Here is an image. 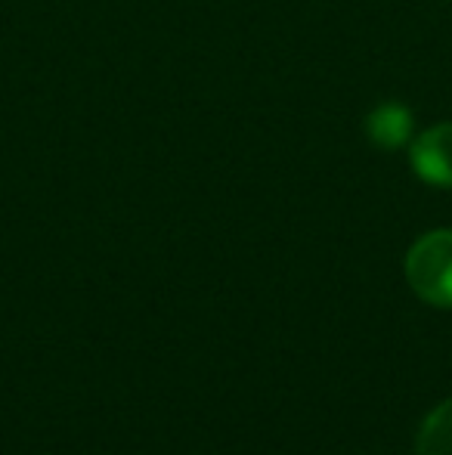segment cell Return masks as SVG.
<instances>
[{
    "label": "cell",
    "mask_w": 452,
    "mask_h": 455,
    "mask_svg": "<svg viewBox=\"0 0 452 455\" xmlns=\"http://www.w3.org/2000/svg\"><path fill=\"white\" fill-rule=\"evenodd\" d=\"M412 291L434 307H452V229L428 233L406 258Z\"/></svg>",
    "instance_id": "6da1fadb"
},
{
    "label": "cell",
    "mask_w": 452,
    "mask_h": 455,
    "mask_svg": "<svg viewBox=\"0 0 452 455\" xmlns=\"http://www.w3.org/2000/svg\"><path fill=\"white\" fill-rule=\"evenodd\" d=\"M412 168L424 183L452 189V124H437L416 140Z\"/></svg>",
    "instance_id": "7a4b0ae2"
},
{
    "label": "cell",
    "mask_w": 452,
    "mask_h": 455,
    "mask_svg": "<svg viewBox=\"0 0 452 455\" xmlns=\"http://www.w3.org/2000/svg\"><path fill=\"white\" fill-rule=\"evenodd\" d=\"M418 455H452V400L440 403L418 431Z\"/></svg>",
    "instance_id": "277c9868"
},
{
    "label": "cell",
    "mask_w": 452,
    "mask_h": 455,
    "mask_svg": "<svg viewBox=\"0 0 452 455\" xmlns=\"http://www.w3.org/2000/svg\"><path fill=\"white\" fill-rule=\"evenodd\" d=\"M412 133V115L400 102H385L369 115V137L378 143L381 149H397L409 140Z\"/></svg>",
    "instance_id": "3957f363"
}]
</instances>
